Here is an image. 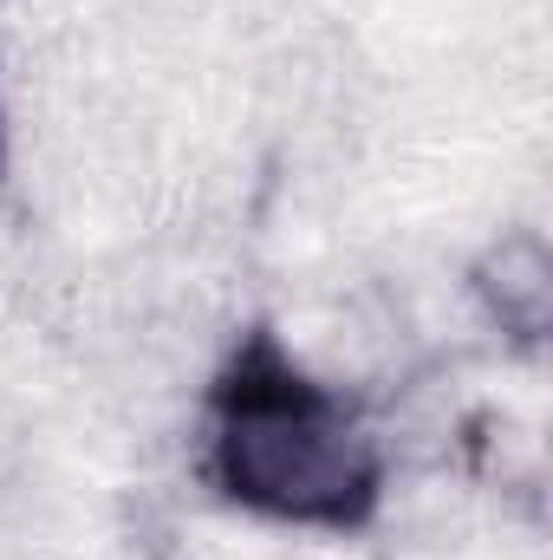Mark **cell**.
Instances as JSON below:
<instances>
[{
	"label": "cell",
	"instance_id": "cell-1",
	"mask_svg": "<svg viewBox=\"0 0 553 560\" xmlns=\"http://www.w3.org/2000/svg\"><path fill=\"white\" fill-rule=\"evenodd\" d=\"M215 476L235 502L280 522L345 528L378 502V450L339 398L299 385L286 365L255 359L222 398Z\"/></svg>",
	"mask_w": 553,
	"mask_h": 560
}]
</instances>
